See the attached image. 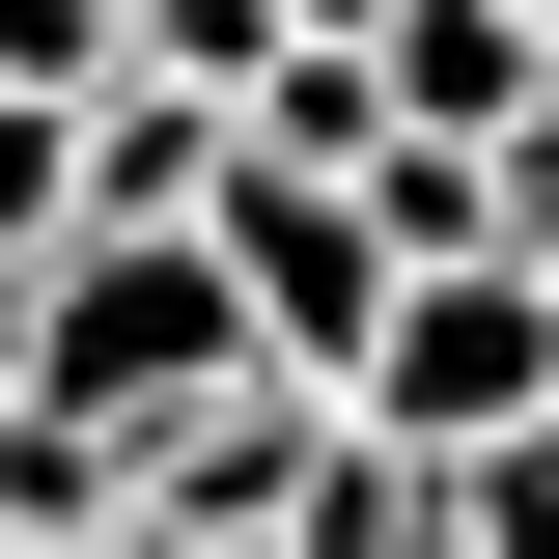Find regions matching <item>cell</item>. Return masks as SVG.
Here are the masks:
<instances>
[{"label": "cell", "instance_id": "cell-5", "mask_svg": "<svg viewBox=\"0 0 559 559\" xmlns=\"http://www.w3.org/2000/svg\"><path fill=\"white\" fill-rule=\"evenodd\" d=\"M364 84H392V140H448V168H476V140L532 112L559 57H532V28H503V0H392V28H364Z\"/></svg>", "mask_w": 559, "mask_h": 559}, {"label": "cell", "instance_id": "cell-6", "mask_svg": "<svg viewBox=\"0 0 559 559\" xmlns=\"http://www.w3.org/2000/svg\"><path fill=\"white\" fill-rule=\"evenodd\" d=\"M280 559H476V532H448V476H392V448H336V476H308V532H280Z\"/></svg>", "mask_w": 559, "mask_h": 559}, {"label": "cell", "instance_id": "cell-11", "mask_svg": "<svg viewBox=\"0 0 559 559\" xmlns=\"http://www.w3.org/2000/svg\"><path fill=\"white\" fill-rule=\"evenodd\" d=\"M503 28H532V57H559V0H503Z\"/></svg>", "mask_w": 559, "mask_h": 559}, {"label": "cell", "instance_id": "cell-12", "mask_svg": "<svg viewBox=\"0 0 559 559\" xmlns=\"http://www.w3.org/2000/svg\"><path fill=\"white\" fill-rule=\"evenodd\" d=\"M532 308H559V280H532Z\"/></svg>", "mask_w": 559, "mask_h": 559}, {"label": "cell", "instance_id": "cell-3", "mask_svg": "<svg viewBox=\"0 0 559 559\" xmlns=\"http://www.w3.org/2000/svg\"><path fill=\"white\" fill-rule=\"evenodd\" d=\"M197 252H224V308H252V364H280V392H364V336H392V224H364V197L224 168V197H197Z\"/></svg>", "mask_w": 559, "mask_h": 559}, {"label": "cell", "instance_id": "cell-7", "mask_svg": "<svg viewBox=\"0 0 559 559\" xmlns=\"http://www.w3.org/2000/svg\"><path fill=\"white\" fill-rule=\"evenodd\" d=\"M448 532H476V559H559V419H532V448H476V476H448Z\"/></svg>", "mask_w": 559, "mask_h": 559}, {"label": "cell", "instance_id": "cell-13", "mask_svg": "<svg viewBox=\"0 0 559 559\" xmlns=\"http://www.w3.org/2000/svg\"><path fill=\"white\" fill-rule=\"evenodd\" d=\"M252 559H280V532H252Z\"/></svg>", "mask_w": 559, "mask_h": 559}, {"label": "cell", "instance_id": "cell-4", "mask_svg": "<svg viewBox=\"0 0 559 559\" xmlns=\"http://www.w3.org/2000/svg\"><path fill=\"white\" fill-rule=\"evenodd\" d=\"M308 476H336V392H197L112 448V559H252V532H308Z\"/></svg>", "mask_w": 559, "mask_h": 559}, {"label": "cell", "instance_id": "cell-10", "mask_svg": "<svg viewBox=\"0 0 559 559\" xmlns=\"http://www.w3.org/2000/svg\"><path fill=\"white\" fill-rule=\"evenodd\" d=\"M0 392H28V280H0Z\"/></svg>", "mask_w": 559, "mask_h": 559}, {"label": "cell", "instance_id": "cell-2", "mask_svg": "<svg viewBox=\"0 0 559 559\" xmlns=\"http://www.w3.org/2000/svg\"><path fill=\"white\" fill-rule=\"evenodd\" d=\"M559 419V308L503 252H448V280H392V336H364V392H336V448H392V476H476V448H532Z\"/></svg>", "mask_w": 559, "mask_h": 559}, {"label": "cell", "instance_id": "cell-9", "mask_svg": "<svg viewBox=\"0 0 559 559\" xmlns=\"http://www.w3.org/2000/svg\"><path fill=\"white\" fill-rule=\"evenodd\" d=\"M364 28H392V0H280V57H364Z\"/></svg>", "mask_w": 559, "mask_h": 559}, {"label": "cell", "instance_id": "cell-8", "mask_svg": "<svg viewBox=\"0 0 559 559\" xmlns=\"http://www.w3.org/2000/svg\"><path fill=\"white\" fill-rule=\"evenodd\" d=\"M57 252V112H0V280Z\"/></svg>", "mask_w": 559, "mask_h": 559}, {"label": "cell", "instance_id": "cell-1", "mask_svg": "<svg viewBox=\"0 0 559 559\" xmlns=\"http://www.w3.org/2000/svg\"><path fill=\"white\" fill-rule=\"evenodd\" d=\"M197 392H280L197 224H112V252H28V392H0V419H84V448H140V419H197Z\"/></svg>", "mask_w": 559, "mask_h": 559}]
</instances>
